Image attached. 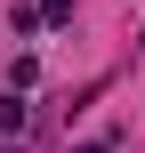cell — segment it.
Here are the masks:
<instances>
[{"instance_id": "6da1fadb", "label": "cell", "mask_w": 145, "mask_h": 153, "mask_svg": "<svg viewBox=\"0 0 145 153\" xmlns=\"http://www.w3.org/2000/svg\"><path fill=\"white\" fill-rule=\"evenodd\" d=\"M73 16V0H40V24H65Z\"/></svg>"}, {"instance_id": "7a4b0ae2", "label": "cell", "mask_w": 145, "mask_h": 153, "mask_svg": "<svg viewBox=\"0 0 145 153\" xmlns=\"http://www.w3.org/2000/svg\"><path fill=\"white\" fill-rule=\"evenodd\" d=\"M16 121H24V105H16V97H0V137H8Z\"/></svg>"}, {"instance_id": "3957f363", "label": "cell", "mask_w": 145, "mask_h": 153, "mask_svg": "<svg viewBox=\"0 0 145 153\" xmlns=\"http://www.w3.org/2000/svg\"><path fill=\"white\" fill-rule=\"evenodd\" d=\"M81 153H113V145H81Z\"/></svg>"}]
</instances>
